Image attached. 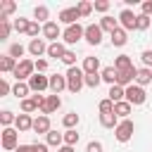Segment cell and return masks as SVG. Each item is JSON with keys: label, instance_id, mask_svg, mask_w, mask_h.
Instances as JSON below:
<instances>
[{"label": "cell", "instance_id": "ab89813d", "mask_svg": "<svg viewBox=\"0 0 152 152\" xmlns=\"http://www.w3.org/2000/svg\"><path fill=\"white\" fill-rule=\"evenodd\" d=\"M97 109H100V114H109V112H114V102L109 97H104V100H100Z\"/></svg>", "mask_w": 152, "mask_h": 152}, {"label": "cell", "instance_id": "484cf974", "mask_svg": "<svg viewBox=\"0 0 152 152\" xmlns=\"http://www.w3.org/2000/svg\"><path fill=\"white\" fill-rule=\"evenodd\" d=\"M109 38H112V45H116V48H124V45H126V40H128V36H126V31H124L121 26H119Z\"/></svg>", "mask_w": 152, "mask_h": 152}, {"label": "cell", "instance_id": "5b68a950", "mask_svg": "<svg viewBox=\"0 0 152 152\" xmlns=\"http://www.w3.org/2000/svg\"><path fill=\"white\" fill-rule=\"evenodd\" d=\"M145 100H147V93H145L142 86L133 83V86L126 88V102H131V104H142Z\"/></svg>", "mask_w": 152, "mask_h": 152}, {"label": "cell", "instance_id": "d6986e66", "mask_svg": "<svg viewBox=\"0 0 152 152\" xmlns=\"http://www.w3.org/2000/svg\"><path fill=\"white\" fill-rule=\"evenodd\" d=\"M14 10H17V5H14L12 0H2V2H0V21H10L7 17L14 14Z\"/></svg>", "mask_w": 152, "mask_h": 152}, {"label": "cell", "instance_id": "11a10c76", "mask_svg": "<svg viewBox=\"0 0 152 152\" xmlns=\"http://www.w3.org/2000/svg\"><path fill=\"white\" fill-rule=\"evenodd\" d=\"M57 152H74V147H69V145H62Z\"/></svg>", "mask_w": 152, "mask_h": 152}, {"label": "cell", "instance_id": "f6af8a7d", "mask_svg": "<svg viewBox=\"0 0 152 152\" xmlns=\"http://www.w3.org/2000/svg\"><path fill=\"white\" fill-rule=\"evenodd\" d=\"M38 33H43V26H38V21H31V26H28V36H31V40L38 38Z\"/></svg>", "mask_w": 152, "mask_h": 152}, {"label": "cell", "instance_id": "e575fe53", "mask_svg": "<svg viewBox=\"0 0 152 152\" xmlns=\"http://www.w3.org/2000/svg\"><path fill=\"white\" fill-rule=\"evenodd\" d=\"M36 109H40V107H38V102H36L33 97L21 100V112H24V114H31V112H36Z\"/></svg>", "mask_w": 152, "mask_h": 152}, {"label": "cell", "instance_id": "44dd1931", "mask_svg": "<svg viewBox=\"0 0 152 152\" xmlns=\"http://www.w3.org/2000/svg\"><path fill=\"white\" fill-rule=\"evenodd\" d=\"M64 52H66V48H64V43H50L48 45V57H55V59H62L64 57Z\"/></svg>", "mask_w": 152, "mask_h": 152}, {"label": "cell", "instance_id": "603a6c76", "mask_svg": "<svg viewBox=\"0 0 152 152\" xmlns=\"http://www.w3.org/2000/svg\"><path fill=\"white\" fill-rule=\"evenodd\" d=\"M131 109H133V104H131V102H126V100H124V102H116V104H114V114H116V116H119L121 121H124V119H128Z\"/></svg>", "mask_w": 152, "mask_h": 152}, {"label": "cell", "instance_id": "f35d334b", "mask_svg": "<svg viewBox=\"0 0 152 152\" xmlns=\"http://www.w3.org/2000/svg\"><path fill=\"white\" fill-rule=\"evenodd\" d=\"M102 83V76L100 74H86V86L88 88H97Z\"/></svg>", "mask_w": 152, "mask_h": 152}, {"label": "cell", "instance_id": "ee69618b", "mask_svg": "<svg viewBox=\"0 0 152 152\" xmlns=\"http://www.w3.org/2000/svg\"><path fill=\"white\" fill-rule=\"evenodd\" d=\"M10 31H12L10 21H0V40H7L10 38Z\"/></svg>", "mask_w": 152, "mask_h": 152}, {"label": "cell", "instance_id": "4dcf8cb0", "mask_svg": "<svg viewBox=\"0 0 152 152\" xmlns=\"http://www.w3.org/2000/svg\"><path fill=\"white\" fill-rule=\"evenodd\" d=\"M62 142H64V133H57V131H50L48 133V145H52V147H62Z\"/></svg>", "mask_w": 152, "mask_h": 152}, {"label": "cell", "instance_id": "7a4b0ae2", "mask_svg": "<svg viewBox=\"0 0 152 152\" xmlns=\"http://www.w3.org/2000/svg\"><path fill=\"white\" fill-rule=\"evenodd\" d=\"M133 131H135V124H133L131 119H124V121H119V126L114 128V138H116L119 142H128V140L133 138Z\"/></svg>", "mask_w": 152, "mask_h": 152}, {"label": "cell", "instance_id": "836d02e7", "mask_svg": "<svg viewBox=\"0 0 152 152\" xmlns=\"http://www.w3.org/2000/svg\"><path fill=\"white\" fill-rule=\"evenodd\" d=\"M14 31L17 33H28V26H31V21L28 19H24V17H19V19H14Z\"/></svg>", "mask_w": 152, "mask_h": 152}, {"label": "cell", "instance_id": "f546056e", "mask_svg": "<svg viewBox=\"0 0 152 152\" xmlns=\"http://www.w3.org/2000/svg\"><path fill=\"white\" fill-rule=\"evenodd\" d=\"M12 93H14L19 100H26V95L31 93V88H28V83H24V81H17V83H14V88H12Z\"/></svg>", "mask_w": 152, "mask_h": 152}, {"label": "cell", "instance_id": "f5cc1de1", "mask_svg": "<svg viewBox=\"0 0 152 152\" xmlns=\"http://www.w3.org/2000/svg\"><path fill=\"white\" fill-rule=\"evenodd\" d=\"M14 152H36V150H33V145H19Z\"/></svg>", "mask_w": 152, "mask_h": 152}, {"label": "cell", "instance_id": "30bf717a", "mask_svg": "<svg viewBox=\"0 0 152 152\" xmlns=\"http://www.w3.org/2000/svg\"><path fill=\"white\" fill-rule=\"evenodd\" d=\"M62 24H66V26H74V24H78V19H81V14H78V10L76 7H66V10H62L59 12V17H57Z\"/></svg>", "mask_w": 152, "mask_h": 152}, {"label": "cell", "instance_id": "52a82bcc", "mask_svg": "<svg viewBox=\"0 0 152 152\" xmlns=\"http://www.w3.org/2000/svg\"><path fill=\"white\" fill-rule=\"evenodd\" d=\"M119 24H121L124 31H133V28H138V14H133V12L126 7V10H121V14H119Z\"/></svg>", "mask_w": 152, "mask_h": 152}, {"label": "cell", "instance_id": "9c48e42d", "mask_svg": "<svg viewBox=\"0 0 152 152\" xmlns=\"http://www.w3.org/2000/svg\"><path fill=\"white\" fill-rule=\"evenodd\" d=\"M102 28H100V24H88L86 26V40L90 43V45H100L102 43Z\"/></svg>", "mask_w": 152, "mask_h": 152}, {"label": "cell", "instance_id": "9a60e30c", "mask_svg": "<svg viewBox=\"0 0 152 152\" xmlns=\"http://www.w3.org/2000/svg\"><path fill=\"white\" fill-rule=\"evenodd\" d=\"M64 88H66V76L52 74V76H50V90H52V95H59Z\"/></svg>", "mask_w": 152, "mask_h": 152}, {"label": "cell", "instance_id": "7bdbcfd3", "mask_svg": "<svg viewBox=\"0 0 152 152\" xmlns=\"http://www.w3.org/2000/svg\"><path fill=\"white\" fill-rule=\"evenodd\" d=\"M150 24H152V19H150V17H145V14H138V31H145V28H150Z\"/></svg>", "mask_w": 152, "mask_h": 152}, {"label": "cell", "instance_id": "f907efd6", "mask_svg": "<svg viewBox=\"0 0 152 152\" xmlns=\"http://www.w3.org/2000/svg\"><path fill=\"white\" fill-rule=\"evenodd\" d=\"M45 69H48V62H45V59H36V71H38V74H43Z\"/></svg>", "mask_w": 152, "mask_h": 152}, {"label": "cell", "instance_id": "8fae6325", "mask_svg": "<svg viewBox=\"0 0 152 152\" xmlns=\"http://www.w3.org/2000/svg\"><path fill=\"white\" fill-rule=\"evenodd\" d=\"M59 36H64V33L59 31V24H57V21H48V24H43V38H48V40L57 43V38H59Z\"/></svg>", "mask_w": 152, "mask_h": 152}, {"label": "cell", "instance_id": "8992f818", "mask_svg": "<svg viewBox=\"0 0 152 152\" xmlns=\"http://www.w3.org/2000/svg\"><path fill=\"white\" fill-rule=\"evenodd\" d=\"M2 147L7 152H14L19 147V131L17 128H2Z\"/></svg>", "mask_w": 152, "mask_h": 152}, {"label": "cell", "instance_id": "d6a6232c", "mask_svg": "<svg viewBox=\"0 0 152 152\" xmlns=\"http://www.w3.org/2000/svg\"><path fill=\"white\" fill-rule=\"evenodd\" d=\"M33 17H36V21H45V24H48V17H50V10H48L45 5H38V7L33 10Z\"/></svg>", "mask_w": 152, "mask_h": 152}, {"label": "cell", "instance_id": "4316f807", "mask_svg": "<svg viewBox=\"0 0 152 152\" xmlns=\"http://www.w3.org/2000/svg\"><path fill=\"white\" fill-rule=\"evenodd\" d=\"M100 124H102L104 128H116V126H119V116H116L114 112H109V114H100Z\"/></svg>", "mask_w": 152, "mask_h": 152}, {"label": "cell", "instance_id": "ac0fdd59", "mask_svg": "<svg viewBox=\"0 0 152 152\" xmlns=\"http://www.w3.org/2000/svg\"><path fill=\"white\" fill-rule=\"evenodd\" d=\"M17 64H19V62H17L14 57H10V55H2V57H0V71H2V74H12V71L17 69Z\"/></svg>", "mask_w": 152, "mask_h": 152}, {"label": "cell", "instance_id": "4fadbf2b", "mask_svg": "<svg viewBox=\"0 0 152 152\" xmlns=\"http://www.w3.org/2000/svg\"><path fill=\"white\" fill-rule=\"evenodd\" d=\"M135 76H138V69H135V66H133V69H128V71H119V76H116V86L128 88V86H133Z\"/></svg>", "mask_w": 152, "mask_h": 152}, {"label": "cell", "instance_id": "2e32d148", "mask_svg": "<svg viewBox=\"0 0 152 152\" xmlns=\"http://www.w3.org/2000/svg\"><path fill=\"white\" fill-rule=\"evenodd\" d=\"M33 131H36V133H45V135H48V133L52 131V128H50V116H45V114L36 116V119H33Z\"/></svg>", "mask_w": 152, "mask_h": 152}, {"label": "cell", "instance_id": "277c9868", "mask_svg": "<svg viewBox=\"0 0 152 152\" xmlns=\"http://www.w3.org/2000/svg\"><path fill=\"white\" fill-rule=\"evenodd\" d=\"M33 71H36V62H31V59H21V62L17 64V69L12 71V76H14L17 81H26V78L33 76Z\"/></svg>", "mask_w": 152, "mask_h": 152}, {"label": "cell", "instance_id": "60d3db41", "mask_svg": "<svg viewBox=\"0 0 152 152\" xmlns=\"http://www.w3.org/2000/svg\"><path fill=\"white\" fill-rule=\"evenodd\" d=\"M62 62H64L69 69H71V66H76V52H74V50H66V52H64V57H62Z\"/></svg>", "mask_w": 152, "mask_h": 152}, {"label": "cell", "instance_id": "1f68e13d", "mask_svg": "<svg viewBox=\"0 0 152 152\" xmlns=\"http://www.w3.org/2000/svg\"><path fill=\"white\" fill-rule=\"evenodd\" d=\"M62 124H64V128H66V131H69V128H76V126H78V114H76V112H69V114H64Z\"/></svg>", "mask_w": 152, "mask_h": 152}, {"label": "cell", "instance_id": "db71d44e", "mask_svg": "<svg viewBox=\"0 0 152 152\" xmlns=\"http://www.w3.org/2000/svg\"><path fill=\"white\" fill-rule=\"evenodd\" d=\"M33 150H36V152H48V145H43V142H33Z\"/></svg>", "mask_w": 152, "mask_h": 152}, {"label": "cell", "instance_id": "7dc6e473", "mask_svg": "<svg viewBox=\"0 0 152 152\" xmlns=\"http://www.w3.org/2000/svg\"><path fill=\"white\" fill-rule=\"evenodd\" d=\"M140 59H142V64H145L147 69H152V50H145V52L140 55Z\"/></svg>", "mask_w": 152, "mask_h": 152}, {"label": "cell", "instance_id": "f1b7e54d", "mask_svg": "<svg viewBox=\"0 0 152 152\" xmlns=\"http://www.w3.org/2000/svg\"><path fill=\"white\" fill-rule=\"evenodd\" d=\"M97 69H100V59L97 57H86L83 59V71L86 74H97Z\"/></svg>", "mask_w": 152, "mask_h": 152}, {"label": "cell", "instance_id": "7c38bea8", "mask_svg": "<svg viewBox=\"0 0 152 152\" xmlns=\"http://www.w3.org/2000/svg\"><path fill=\"white\" fill-rule=\"evenodd\" d=\"M59 107H62V97H59V95H48V97H45V104L40 107V114H45V116H48V114L57 112Z\"/></svg>", "mask_w": 152, "mask_h": 152}, {"label": "cell", "instance_id": "c3c4849f", "mask_svg": "<svg viewBox=\"0 0 152 152\" xmlns=\"http://www.w3.org/2000/svg\"><path fill=\"white\" fill-rule=\"evenodd\" d=\"M93 10H97V12H107V10H109V2H107V0H97V2L93 5Z\"/></svg>", "mask_w": 152, "mask_h": 152}, {"label": "cell", "instance_id": "83f0119b", "mask_svg": "<svg viewBox=\"0 0 152 152\" xmlns=\"http://www.w3.org/2000/svg\"><path fill=\"white\" fill-rule=\"evenodd\" d=\"M150 81H152V69H147V66H142V69H138V76H135V83L145 88V86H147Z\"/></svg>", "mask_w": 152, "mask_h": 152}, {"label": "cell", "instance_id": "bcb514c9", "mask_svg": "<svg viewBox=\"0 0 152 152\" xmlns=\"http://www.w3.org/2000/svg\"><path fill=\"white\" fill-rule=\"evenodd\" d=\"M104 147H102V142L100 140H90L88 142V147H86V152H102Z\"/></svg>", "mask_w": 152, "mask_h": 152}, {"label": "cell", "instance_id": "cb8c5ba5", "mask_svg": "<svg viewBox=\"0 0 152 152\" xmlns=\"http://www.w3.org/2000/svg\"><path fill=\"white\" fill-rule=\"evenodd\" d=\"M114 69H116V71H128V69H133L131 57H128V55H119V57L114 59Z\"/></svg>", "mask_w": 152, "mask_h": 152}, {"label": "cell", "instance_id": "681fc988", "mask_svg": "<svg viewBox=\"0 0 152 152\" xmlns=\"http://www.w3.org/2000/svg\"><path fill=\"white\" fill-rule=\"evenodd\" d=\"M140 10H142L145 17H152V0H145V2L140 5Z\"/></svg>", "mask_w": 152, "mask_h": 152}, {"label": "cell", "instance_id": "e0dca14e", "mask_svg": "<svg viewBox=\"0 0 152 152\" xmlns=\"http://www.w3.org/2000/svg\"><path fill=\"white\" fill-rule=\"evenodd\" d=\"M28 52H31L33 57H40V55H45V52H48V45H45V40H43V38H33V40L28 43Z\"/></svg>", "mask_w": 152, "mask_h": 152}, {"label": "cell", "instance_id": "b9f144b4", "mask_svg": "<svg viewBox=\"0 0 152 152\" xmlns=\"http://www.w3.org/2000/svg\"><path fill=\"white\" fill-rule=\"evenodd\" d=\"M76 10H78V14H81V17H88V14L93 12V5L83 0V2H78V5H76Z\"/></svg>", "mask_w": 152, "mask_h": 152}, {"label": "cell", "instance_id": "816d5d0a", "mask_svg": "<svg viewBox=\"0 0 152 152\" xmlns=\"http://www.w3.org/2000/svg\"><path fill=\"white\" fill-rule=\"evenodd\" d=\"M10 90H12V88H10V83H7V78H2V81H0V95H7Z\"/></svg>", "mask_w": 152, "mask_h": 152}, {"label": "cell", "instance_id": "3957f363", "mask_svg": "<svg viewBox=\"0 0 152 152\" xmlns=\"http://www.w3.org/2000/svg\"><path fill=\"white\" fill-rule=\"evenodd\" d=\"M81 38H86V26H81V24H74V26H66V28H64V36H62V40H64L66 45H74V43H78Z\"/></svg>", "mask_w": 152, "mask_h": 152}, {"label": "cell", "instance_id": "ffe728a7", "mask_svg": "<svg viewBox=\"0 0 152 152\" xmlns=\"http://www.w3.org/2000/svg\"><path fill=\"white\" fill-rule=\"evenodd\" d=\"M100 28H102V31H107V33L112 36V33L119 28V21H116L114 17H109V14H107V17H102V19H100Z\"/></svg>", "mask_w": 152, "mask_h": 152}, {"label": "cell", "instance_id": "74e56055", "mask_svg": "<svg viewBox=\"0 0 152 152\" xmlns=\"http://www.w3.org/2000/svg\"><path fill=\"white\" fill-rule=\"evenodd\" d=\"M17 121V116L10 112V109H5V112H0V124L5 126V128H10V124H14Z\"/></svg>", "mask_w": 152, "mask_h": 152}, {"label": "cell", "instance_id": "d4e9b609", "mask_svg": "<svg viewBox=\"0 0 152 152\" xmlns=\"http://www.w3.org/2000/svg\"><path fill=\"white\" fill-rule=\"evenodd\" d=\"M100 76H102V81H104V83L116 86V76H119V71H116L114 66H104V69L100 71Z\"/></svg>", "mask_w": 152, "mask_h": 152}, {"label": "cell", "instance_id": "ba28073f", "mask_svg": "<svg viewBox=\"0 0 152 152\" xmlns=\"http://www.w3.org/2000/svg\"><path fill=\"white\" fill-rule=\"evenodd\" d=\"M28 88H31V93H43V90H48V88H50V76L33 74V76L28 78Z\"/></svg>", "mask_w": 152, "mask_h": 152}, {"label": "cell", "instance_id": "7402d4cb", "mask_svg": "<svg viewBox=\"0 0 152 152\" xmlns=\"http://www.w3.org/2000/svg\"><path fill=\"white\" fill-rule=\"evenodd\" d=\"M107 97L116 104V102H124L126 100V88H121V86H112L109 88V93H107Z\"/></svg>", "mask_w": 152, "mask_h": 152}, {"label": "cell", "instance_id": "6da1fadb", "mask_svg": "<svg viewBox=\"0 0 152 152\" xmlns=\"http://www.w3.org/2000/svg\"><path fill=\"white\" fill-rule=\"evenodd\" d=\"M64 76H66V90H71V93H78V90L86 86V71L78 69V66L66 69Z\"/></svg>", "mask_w": 152, "mask_h": 152}, {"label": "cell", "instance_id": "8d00e7d4", "mask_svg": "<svg viewBox=\"0 0 152 152\" xmlns=\"http://www.w3.org/2000/svg\"><path fill=\"white\" fill-rule=\"evenodd\" d=\"M24 52H26V48H24L21 43H14V45H10V52H7V55H10V57H14V59H19ZM19 62H21V59H19Z\"/></svg>", "mask_w": 152, "mask_h": 152}, {"label": "cell", "instance_id": "5bb4252c", "mask_svg": "<svg viewBox=\"0 0 152 152\" xmlns=\"http://www.w3.org/2000/svg\"><path fill=\"white\" fill-rule=\"evenodd\" d=\"M14 128L19 131V133H26V131H33V119H31V114H19L17 116V121H14Z\"/></svg>", "mask_w": 152, "mask_h": 152}, {"label": "cell", "instance_id": "d590c367", "mask_svg": "<svg viewBox=\"0 0 152 152\" xmlns=\"http://www.w3.org/2000/svg\"><path fill=\"white\" fill-rule=\"evenodd\" d=\"M76 142H78V133H76V128H69V131H64V145L74 147Z\"/></svg>", "mask_w": 152, "mask_h": 152}]
</instances>
